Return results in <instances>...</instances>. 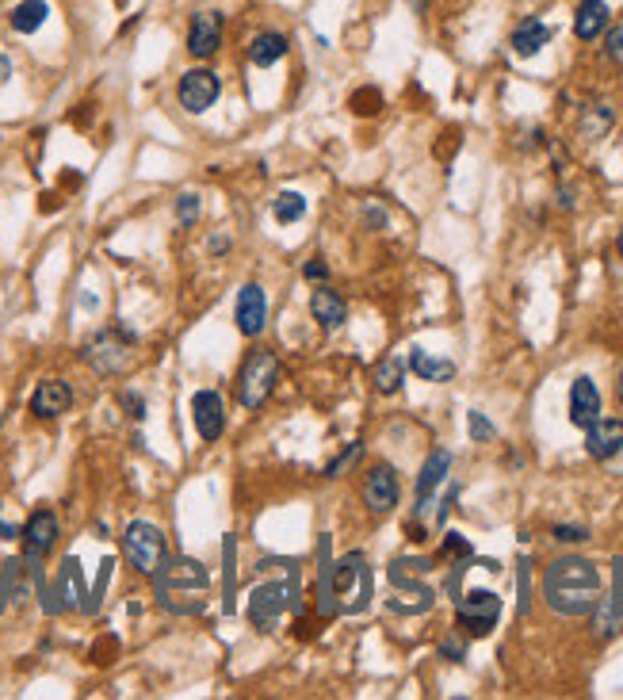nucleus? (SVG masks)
Listing matches in <instances>:
<instances>
[{"mask_svg": "<svg viewBox=\"0 0 623 700\" xmlns=\"http://www.w3.org/2000/svg\"><path fill=\"white\" fill-rule=\"evenodd\" d=\"M604 593V578L597 563L581 555H562L543 570V601L559 616H589Z\"/></svg>", "mask_w": 623, "mask_h": 700, "instance_id": "obj_1", "label": "nucleus"}, {"mask_svg": "<svg viewBox=\"0 0 623 700\" xmlns=\"http://www.w3.org/2000/svg\"><path fill=\"white\" fill-rule=\"evenodd\" d=\"M276 379H280V360H276V352L253 349L245 356L241 372H237V402H241L245 410L264 406L268 394L276 391Z\"/></svg>", "mask_w": 623, "mask_h": 700, "instance_id": "obj_2", "label": "nucleus"}, {"mask_svg": "<svg viewBox=\"0 0 623 700\" xmlns=\"http://www.w3.org/2000/svg\"><path fill=\"white\" fill-rule=\"evenodd\" d=\"M123 551H127L130 567L138 570V574H146V578H153L157 567L165 563V555H169L165 532L157 525H150V521H134V525H127V532H123Z\"/></svg>", "mask_w": 623, "mask_h": 700, "instance_id": "obj_3", "label": "nucleus"}, {"mask_svg": "<svg viewBox=\"0 0 623 700\" xmlns=\"http://www.w3.org/2000/svg\"><path fill=\"white\" fill-rule=\"evenodd\" d=\"M153 586H157V593L169 601L172 593H203L211 586V574H207L203 563H195V559L165 555V563L153 574Z\"/></svg>", "mask_w": 623, "mask_h": 700, "instance_id": "obj_4", "label": "nucleus"}, {"mask_svg": "<svg viewBox=\"0 0 623 700\" xmlns=\"http://www.w3.org/2000/svg\"><path fill=\"white\" fill-rule=\"evenodd\" d=\"M287 609H299V574L291 582H268V586H260L253 593V601H249V616H253L257 628H272L280 620V613H287Z\"/></svg>", "mask_w": 623, "mask_h": 700, "instance_id": "obj_5", "label": "nucleus"}, {"mask_svg": "<svg viewBox=\"0 0 623 700\" xmlns=\"http://www.w3.org/2000/svg\"><path fill=\"white\" fill-rule=\"evenodd\" d=\"M455 616L459 624L471 635H490L497 628V616H501V597L490 590H471L463 597H455Z\"/></svg>", "mask_w": 623, "mask_h": 700, "instance_id": "obj_6", "label": "nucleus"}, {"mask_svg": "<svg viewBox=\"0 0 623 700\" xmlns=\"http://www.w3.org/2000/svg\"><path fill=\"white\" fill-rule=\"evenodd\" d=\"M218 96H222V81H218L215 69H207V66L188 69V73L180 77V85H176L180 108L192 111V115H203L207 108H215Z\"/></svg>", "mask_w": 623, "mask_h": 700, "instance_id": "obj_7", "label": "nucleus"}, {"mask_svg": "<svg viewBox=\"0 0 623 700\" xmlns=\"http://www.w3.org/2000/svg\"><path fill=\"white\" fill-rule=\"evenodd\" d=\"M402 498V486H398V475H394V467L387 463H375L371 471L364 475V505L371 513H390L394 505Z\"/></svg>", "mask_w": 623, "mask_h": 700, "instance_id": "obj_8", "label": "nucleus"}, {"mask_svg": "<svg viewBox=\"0 0 623 700\" xmlns=\"http://www.w3.org/2000/svg\"><path fill=\"white\" fill-rule=\"evenodd\" d=\"M234 322L241 329V337H260L268 326V295L260 284H245L237 291L234 303Z\"/></svg>", "mask_w": 623, "mask_h": 700, "instance_id": "obj_9", "label": "nucleus"}, {"mask_svg": "<svg viewBox=\"0 0 623 700\" xmlns=\"http://www.w3.org/2000/svg\"><path fill=\"white\" fill-rule=\"evenodd\" d=\"M20 540H23V555H27V563L35 567L46 551L58 544V517H54L50 509H35V513L27 517V525H23Z\"/></svg>", "mask_w": 623, "mask_h": 700, "instance_id": "obj_10", "label": "nucleus"}, {"mask_svg": "<svg viewBox=\"0 0 623 700\" xmlns=\"http://www.w3.org/2000/svg\"><path fill=\"white\" fill-rule=\"evenodd\" d=\"M593 624H597V635H620L623 632V559L612 563V590L601 593L597 609H593Z\"/></svg>", "mask_w": 623, "mask_h": 700, "instance_id": "obj_11", "label": "nucleus"}, {"mask_svg": "<svg viewBox=\"0 0 623 700\" xmlns=\"http://www.w3.org/2000/svg\"><path fill=\"white\" fill-rule=\"evenodd\" d=\"M192 417H195V433L215 444L226 433V406H222V394L218 391H199L192 398Z\"/></svg>", "mask_w": 623, "mask_h": 700, "instance_id": "obj_12", "label": "nucleus"}, {"mask_svg": "<svg viewBox=\"0 0 623 700\" xmlns=\"http://www.w3.org/2000/svg\"><path fill=\"white\" fill-rule=\"evenodd\" d=\"M585 452L593 460H612L623 452V421L620 417H597L585 429Z\"/></svg>", "mask_w": 623, "mask_h": 700, "instance_id": "obj_13", "label": "nucleus"}, {"mask_svg": "<svg viewBox=\"0 0 623 700\" xmlns=\"http://www.w3.org/2000/svg\"><path fill=\"white\" fill-rule=\"evenodd\" d=\"M222 12H195L188 27V54L192 58H211L222 46Z\"/></svg>", "mask_w": 623, "mask_h": 700, "instance_id": "obj_14", "label": "nucleus"}, {"mask_svg": "<svg viewBox=\"0 0 623 700\" xmlns=\"http://www.w3.org/2000/svg\"><path fill=\"white\" fill-rule=\"evenodd\" d=\"M597 417H601V391L589 375H578L574 387H570V425L589 429Z\"/></svg>", "mask_w": 623, "mask_h": 700, "instance_id": "obj_15", "label": "nucleus"}, {"mask_svg": "<svg viewBox=\"0 0 623 700\" xmlns=\"http://www.w3.org/2000/svg\"><path fill=\"white\" fill-rule=\"evenodd\" d=\"M85 360L92 368H100V372H123L130 364V345H123L115 333H104V337H96V341H88L85 345Z\"/></svg>", "mask_w": 623, "mask_h": 700, "instance_id": "obj_16", "label": "nucleus"}, {"mask_svg": "<svg viewBox=\"0 0 623 700\" xmlns=\"http://www.w3.org/2000/svg\"><path fill=\"white\" fill-rule=\"evenodd\" d=\"M448 471H452V452L448 448H436L425 467H421V475H417V517L425 513L432 505V494H436V486L448 479Z\"/></svg>", "mask_w": 623, "mask_h": 700, "instance_id": "obj_17", "label": "nucleus"}, {"mask_svg": "<svg viewBox=\"0 0 623 700\" xmlns=\"http://www.w3.org/2000/svg\"><path fill=\"white\" fill-rule=\"evenodd\" d=\"M73 406V391L62 379H43L31 394V414L35 417H62Z\"/></svg>", "mask_w": 623, "mask_h": 700, "instance_id": "obj_18", "label": "nucleus"}, {"mask_svg": "<svg viewBox=\"0 0 623 700\" xmlns=\"http://www.w3.org/2000/svg\"><path fill=\"white\" fill-rule=\"evenodd\" d=\"M551 35H555V27H547L543 20H536V16H528V20H520L513 27V54L516 58H532V54H539L543 46L551 43Z\"/></svg>", "mask_w": 623, "mask_h": 700, "instance_id": "obj_19", "label": "nucleus"}, {"mask_svg": "<svg viewBox=\"0 0 623 700\" xmlns=\"http://www.w3.org/2000/svg\"><path fill=\"white\" fill-rule=\"evenodd\" d=\"M608 20H612V12L604 0H581L578 12H574V35L581 43H593L608 31Z\"/></svg>", "mask_w": 623, "mask_h": 700, "instance_id": "obj_20", "label": "nucleus"}, {"mask_svg": "<svg viewBox=\"0 0 623 700\" xmlns=\"http://www.w3.org/2000/svg\"><path fill=\"white\" fill-rule=\"evenodd\" d=\"M310 314H314V322L322 329H337V326H344V318H348V303H344L337 291L318 287V291L310 295Z\"/></svg>", "mask_w": 623, "mask_h": 700, "instance_id": "obj_21", "label": "nucleus"}, {"mask_svg": "<svg viewBox=\"0 0 623 700\" xmlns=\"http://www.w3.org/2000/svg\"><path fill=\"white\" fill-rule=\"evenodd\" d=\"M287 50H291V43H287L283 31H260L257 39L249 43V62L257 69H268L276 66L280 58H287Z\"/></svg>", "mask_w": 623, "mask_h": 700, "instance_id": "obj_22", "label": "nucleus"}, {"mask_svg": "<svg viewBox=\"0 0 623 700\" xmlns=\"http://www.w3.org/2000/svg\"><path fill=\"white\" fill-rule=\"evenodd\" d=\"M409 368L421 375L425 383H448V379L455 375L452 360H444V356H432V352H425V349L409 352Z\"/></svg>", "mask_w": 623, "mask_h": 700, "instance_id": "obj_23", "label": "nucleus"}, {"mask_svg": "<svg viewBox=\"0 0 623 700\" xmlns=\"http://www.w3.org/2000/svg\"><path fill=\"white\" fill-rule=\"evenodd\" d=\"M46 16H50L46 0H20V4L12 8L8 23H12V31H20V35H35L46 23Z\"/></svg>", "mask_w": 623, "mask_h": 700, "instance_id": "obj_24", "label": "nucleus"}, {"mask_svg": "<svg viewBox=\"0 0 623 700\" xmlns=\"http://www.w3.org/2000/svg\"><path fill=\"white\" fill-rule=\"evenodd\" d=\"M58 590H62V605L65 609H77L81 597H85V578H81V563L77 559H65L62 574H58Z\"/></svg>", "mask_w": 623, "mask_h": 700, "instance_id": "obj_25", "label": "nucleus"}, {"mask_svg": "<svg viewBox=\"0 0 623 700\" xmlns=\"http://www.w3.org/2000/svg\"><path fill=\"white\" fill-rule=\"evenodd\" d=\"M272 215H276V222H283V226L299 222L302 215H306V196H302V192H280V196L272 199Z\"/></svg>", "mask_w": 623, "mask_h": 700, "instance_id": "obj_26", "label": "nucleus"}, {"mask_svg": "<svg viewBox=\"0 0 623 700\" xmlns=\"http://www.w3.org/2000/svg\"><path fill=\"white\" fill-rule=\"evenodd\" d=\"M402 375H406V364H402L398 356H387V360L375 364V387L383 394H394L402 387Z\"/></svg>", "mask_w": 623, "mask_h": 700, "instance_id": "obj_27", "label": "nucleus"}, {"mask_svg": "<svg viewBox=\"0 0 623 700\" xmlns=\"http://www.w3.org/2000/svg\"><path fill=\"white\" fill-rule=\"evenodd\" d=\"M467 429H471V440H478V444H486V440H494L497 437V429L486 421V414H478V410H471L467 414Z\"/></svg>", "mask_w": 623, "mask_h": 700, "instance_id": "obj_28", "label": "nucleus"}, {"mask_svg": "<svg viewBox=\"0 0 623 700\" xmlns=\"http://www.w3.org/2000/svg\"><path fill=\"white\" fill-rule=\"evenodd\" d=\"M604 54H608V62L623 66V23H616V27L604 35Z\"/></svg>", "mask_w": 623, "mask_h": 700, "instance_id": "obj_29", "label": "nucleus"}, {"mask_svg": "<svg viewBox=\"0 0 623 700\" xmlns=\"http://www.w3.org/2000/svg\"><path fill=\"white\" fill-rule=\"evenodd\" d=\"M360 452H364V448H360V440H356V444H348V448H344V456H337V460L325 467V475H329V479H337V475H341L348 463L360 460Z\"/></svg>", "mask_w": 623, "mask_h": 700, "instance_id": "obj_30", "label": "nucleus"}, {"mask_svg": "<svg viewBox=\"0 0 623 700\" xmlns=\"http://www.w3.org/2000/svg\"><path fill=\"white\" fill-rule=\"evenodd\" d=\"M226 613H234V540H226Z\"/></svg>", "mask_w": 623, "mask_h": 700, "instance_id": "obj_31", "label": "nucleus"}, {"mask_svg": "<svg viewBox=\"0 0 623 700\" xmlns=\"http://www.w3.org/2000/svg\"><path fill=\"white\" fill-rule=\"evenodd\" d=\"M176 215H180V222H184V226H192L195 215H199V196L184 192V196L176 199Z\"/></svg>", "mask_w": 623, "mask_h": 700, "instance_id": "obj_32", "label": "nucleus"}, {"mask_svg": "<svg viewBox=\"0 0 623 700\" xmlns=\"http://www.w3.org/2000/svg\"><path fill=\"white\" fill-rule=\"evenodd\" d=\"M555 540H559V544H581V540H589V528L585 525H555Z\"/></svg>", "mask_w": 623, "mask_h": 700, "instance_id": "obj_33", "label": "nucleus"}, {"mask_svg": "<svg viewBox=\"0 0 623 700\" xmlns=\"http://www.w3.org/2000/svg\"><path fill=\"white\" fill-rule=\"evenodd\" d=\"M302 276H306V280H314V284H318V280H329V264H325L322 257H314V261L302 268Z\"/></svg>", "mask_w": 623, "mask_h": 700, "instance_id": "obj_34", "label": "nucleus"}, {"mask_svg": "<svg viewBox=\"0 0 623 700\" xmlns=\"http://www.w3.org/2000/svg\"><path fill=\"white\" fill-rule=\"evenodd\" d=\"M444 555H471V544L463 540V536H455V532H448V540H444Z\"/></svg>", "mask_w": 623, "mask_h": 700, "instance_id": "obj_35", "label": "nucleus"}, {"mask_svg": "<svg viewBox=\"0 0 623 700\" xmlns=\"http://www.w3.org/2000/svg\"><path fill=\"white\" fill-rule=\"evenodd\" d=\"M440 655H444V658H452V662H463V655H467V647H463L459 639H444V647H440Z\"/></svg>", "mask_w": 623, "mask_h": 700, "instance_id": "obj_36", "label": "nucleus"}, {"mask_svg": "<svg viewBox=\"0 0 623 700\" xmlns=\"http://www.w3.org/2000/svg\"><path fill=\"white\" fill-rule=\"evenodd\" d=\"M528 613V563H520V616Z\"/></svg>", "mask_w": 623, "mask_h": 700, "instance_id": "obj_37", "label": "nucleus"}, {"mask_svg": "<svg viewBox=\"0 0 623 700\" xmlns=\"http://www.w3.org/2000/svg\"><path fill=\"white\" fill-rule=\"evenodd\" d=\"M8 77H12V62H8V58H4V54H0V85H4V81H8Z\"/></svg>", "mask_w": 623, "mask_h": 700, "instance_id": "obj_38", "label": "nucleus"}, {"mask_svg": "<svg viewBox=\"0 0 623 700\" xmlns=\"http://www.w3.org/2000/svg\"><path fill=\"white\" fill-rule=\"evenodd\" d=\"M12 536H16V528L4 525V521H0V540H12Z\"/></svg>", "mask_w": 623, "mask_h": 700, "instance_id": "obj_39", "label": "nucleus"}, {"mask_svg": "<svg viewBox=\"0 0 623 700\" xmlns=\"http://www.w3.org/2000/svg\"><path fill=\"white\" fill-rule=\"evenodd\" d=\"M409 4H413L417 12H425V4H429V0H409Z\"/></svg>", "mask_w": 623, "mask_h": 700, "instance_id": "obj_40", "label": "nucleus"}, {"mask_svg": "<svg viewBox=\"0 0 623 700\" xmlns=\"http://www.w3.org/2000/svg\"><path fill=\"white\" fill-rule=\"evenodd\" d=\"M620 402H623V368H620Z\"/></svg>", "mask_w": 623, "mask_h": 700, "instance_id": "obj_41", "label": "nucleus"}, {"mask_svg": "<svg viewBox=\"0 0 623 700\" xmlns=\"http://www.w3.org/2000/svg\"><path fill=\"white\" fill-rule=\"evenodd\" d=\"M616 249H620V253H623V230H620V241H616Z\"/></svg>", "mask_w": 623, "mask_h": 700, "instance_id": "obj_42", "label": "nucleus"}, {"mask_svg": "<svg viewBox=\"0 0 623 700\" xmlns=\"http://www.w3.org/2000/svg\"><path fill=\"white\" fill-rule=\"evenodd\" d=\"M115 4H119V8H123V4H127V0H115Z\"/></svg>", "mask_w": 623, "mask_h": 700, "instance_id": "obj_43", "label": "nucleus"}]
</instances>
